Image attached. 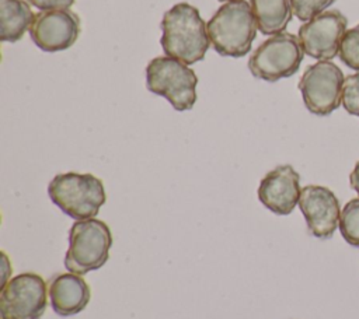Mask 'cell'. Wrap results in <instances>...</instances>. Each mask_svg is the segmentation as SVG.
<instances>
[{
  "label": "cell",
  "mask_w": 359,
  "mask_h": 319,
  "mask_svg": "<svg viewBox=\"0 0 359 319\" xmlns=\"http://www.w3.org/2000/svg\"><path fill=\"white\" fill-rule=\"evenodd\" d=\"M161 48L170 57L194 64L202 60L210 41L199 10L189 3H178L164 13L161 20Z\"/></svg>",
  "instance_id": "6da1fadb"
},
{
  "label": "cell",
  "mask_w": 359,
  "mask_h": 319,
  "mask_svg": "<svg viewBox=\"0 0 359 319\" xmlns=\"http://www.w3.org/2000/svg\"><path fill=\"white\" fill-rule=\"evenodd\" d=\"M206 31L213 49L220 56H245L257 36V21L251 6L244 0L224 3L208 21Z\"/></svg>",
  "instance_id": "7a4b0ae2"
},
{
  "label": "cell",
  "mask_w": 359,
  "mask_h": 319,
  "mask_svg": "<svg viewBox=\"0 0 359 319\" xmlns=\"http://www.w3.org/2000/svg\"><path fill=\"white\" fill-rule=\"evenodd\" d=\"M48 194L76 221L94 218L107 200L102 180L93 173H57L48 185Z\"/></svg>",
  "instance_id": "3957f363"
},
{
  "label": "cell",
  "mask_w": 359,
  "mask_h": 319,
  "mask_svg": "<svg viewBox=\"0 0 359 319\" xmlns=\"http://www.w3.org/2000/svg\"><path fill=\"white\" fill-rule=\"evenodd\" d=\"M112 246L109 227L97 218L79 220L69 231L65 267L74 274H86L102 267Z\"/></svg>",
  "instance_id": "277c9868"
},
{
  "label": "cell",
  "mask_w": 359,
  "mask_h": 319,
  "mask_svg": "<svg viewBox=\"0 0 359 319\" xmlns=\"http://www.w3.org/2000/svg\"><path fill=\"white\" fill-rule=\"evenodd\" d=\"M198 77L184 62L170 56H158L146 67V87L164 97L175 111H189L196 102Z\"/></svg>",
  "instance_id": "5b68a950"
},
{
  "label": "cell",
  "mask_w": 359,
  "mask_h": 319,
  "mask_svg": "<svg viewBox=\"0 0 359 319\" xmlns=\"http://www.w3.org/2000/svg\"><path fill=\"white\" fill-rule=\"evenodd\" d=\"M303 49L297 36L280 32L264 41L250 56L248 70L255 78L269 83L292 77L303 60Z\"/></svg>",
  "instance_id": "8992f818"
},
{
  "label": "cell",
  "mask_w": 359,
  "mask_h": 319,
  "mask_svg": "<svg viewBox=\"0 0 359 319\" xmlns=\"http://www.w3.org/2000/svg\"><path fill=\"white\" fill-rule=\"evenodd\" d=\"M345 77L332 62L320 60L310 64L299 81L306 108L318 116H327L342 102Z\"/></svg>",
  "instance_id": "52a82bcc"
},
{
  "label": "cell",
  "mask_w": 359,
  "mask_h": 319,
  "mask_svg": "<svg viewBox=\"0 0 359 319\" xmlns=\"http://www.w3.org/2000/svg\"><path fill=\"white\" fill-rule=\"evenodd\" d=\"M48 306L45 280L36 273L10 278L0 292L1 319H39Z\"/></svg>",
  "instance_id": "ba28073f"
},
{
  "label": "cell",
  "mask_w": 359,
  "mask_h": 319,
  "mask_svg": "<svg viewBox=\"0 0 359 319\" xmlns=\"http://www.w3.org/2000/svg\"><path fill=\"white\" fill-rule=\"evenodd\" d=\"M348 20L338 10H327L299 28L302 49L318 60L334 59L339 53V43L346 32Z\"/></svg>",
  "instance_id": "9c48e42d"
},
{
  "label": "cell",
  "mask_w": 359,
  "mask_h": 319,
  "mask_svg": "<svg viewBox=\"0 0 359 319\" xmlns=\"http://www.w3.org/2000/svg\"><path fill=\"white\" fill-rule=\"evenodd\" d=\"M80 35V18L69 8L46 10L35 14L29 36L43 52L66 50Z\"/></svg>",
  "instance_id": "30bf717a"
},
{
  "label": "cell",
  "mask_w": 359,
  "mask_h": 319,
  "mask_svg": "<svg viewBox=\"0 0 359 319\" xmlns=\"http://www.w3.org/2000/svg\"><path fill=\"white\" fill-rule=\"evenodd\" d=\"M299 208L306 218L311 235L330 239L339 225L341 208L334 192L325 186L307 185L302 189Z\"/></svg>",
  "instance_id": "8fae6325"
},
{
  "label": "cell",
  "mask_w": 359,
  "mask_h": 319,
  "mask_svg": "<svg viewBox=\"0 0 359 319\" xmlns=\"http://www.w3.org/2000/svg\"><path fill=\"white\" fill-rule=\"evenodd\" d=\"M300 176L292 165H279L269 171L258 185L259 201L278 215L293 211L300 199Z\"/></svg>",
  "instance_id": "7c38bea8"
},
{
  "label": "cell",
  "mask_w": 359,
  "mask_h": 319,
  "mask_svg": "<svg viewBox=\"0 0 359 319\" xmlns=\"http://www.w3.org/2000/svg\"><path fill=\"white\" fill-rule=\"evenodd\" d=\"M49 298L57 315L72 316L87 306L91 298V290L80 274L62 273L52 278L49 284Z\"/></svg>",
  "instance_id": "4fadbf2b"
},
{
  "label": "cell",
  "mask_w": 359,
  "mask_h": 319,
  "mask_svg": "<svg viewBox=\"0 0 359 319\" xmlns=\"http://www.w3.org/2000/svg\"><path fill=\"white\" fill-rule=\"evenodd\" d=\"M35 20L25 0H0V41L15 43L31 28Z\"/></svg>",
  "instance_id": "5bb4252c"
},
{
  "label": "cell",
  "mask_w": 359,
  "mask_h": 319,
  "mask_svg": "<svg viewBox=\"0 0 359 319\" xmlns=\"http://www.w3.org/2000/svg\"><path fill=\"white\" fill-rule=\"evenodd\" d=\"M257 28L264 35H276L286 29L292 20L290 0H250Z\"/></svg>",
  "instance_id": "9a60e30c"
},
{
  "label": "cell",
  "mask_w": 359,
  "mask_h": 319,
  "mask_svg": "<svg viewBox=\"0 0 359 319\" xmlns=\"http://www.w3.org/2000/svg\"><path fill=\"white\" fill-rule=\"evenodd\" d=\"M339 231L349 245L359 248V197L344 206L339 217Z\"/></svg>",
  "instance_id": "2e32d148"
},
{
  "label": "cell",
  "mask_w": 359,
  "mask_h": 319,
  "mask_svg": "<svg viewBox=\"0 0 359 319\" xmlns=\"http://www.w3.org/2000/svg\"><path fill=\"white\" fill-rule=\"evenodd\" d=\"M338 55L345 66L359 71V24L344 34Z\"/></svg>",
  "instance_id": "e0dca14e"
},
{
  "label": "cell",
  "mask_w": 359,
  "mask_h": 319,
  "mask_svg": "<svg viewBox=\"0 0 359 319\" xmlns=\"http://www.w3.org/2000/svg\"><path fill=\"white\" fill-rule=\"evenodd\" d=\"M335 0H290L292 11L300 21H310L324 13Z\"/></svg>",
  "instance_id": "ac0fdd59"
},
{
  "label": "cell",
  "mask_w": 359,
  "mask_h": 319,
  "mask_svg": "<svg viewBox=\"0 0 359 319\" xmlns=\"http://www.w3.org/2000/svg\"><path fill=\"white\" fill-rule=\"evenodd\" d=\"M342 106L351 115L359 116V73L349 74L344 81Z\"/></svg>",
  "instance_id": "d6986e66"
},
{
  "label": "cell",
  "mask_w": 359,
  "mask_h": 319,
  "mask_svg": "<svg viewBox=\"0 0 359 319\" xmlns=\"http://www.w3.org/2000/svg\"><path fill=\"white\" fill-rule=\"evenodd\" d=\"M25 1L32 4L36 8L42 10V11L70 8L74 3V0H25Z\"/></svg>",
  "instance_id": "ffe728a7"
},
{
  "label": "cell",
  "mask_w": 359,
  "mask_h": 319,
  "mask_svg": "<svg viewBox=\"0 0 359 319\" xmlns=\"http://www.w3.org/2000/svg\"><path fill=\"white\" fill-rule=\"evenodd\" d=\"M349 182H351V187L359 194V162H356L353 171L351 172Z\"/></svg>",
  "instance_id": "44dd1931"
},
{
  "label": "cell",
  "mask_w": 359,
  "mask_h": 319,
  "mask_svg": "<svg viewBox=\"0 0 359 319\" xmlns=\"http://www.w3.org/2000/svg\"><path fill=\"white\" fill-rule=\"evenodd\" d=\"M1 257H3V263H1V267H3V277H1V287H4L6 284H7V278H8V276L11 274V271H13V269L11 267H8V269H6L7 266H8V257H7V255L3 252L1 253Z\"/></svg>",
  "instance_id": "7402d4cb"
},
{
  "label": "cell",
  "mask_w": 359,
  "mask_h": 319,
  "mask_svg": "<svg viewBox=\"0 0 359 319\" xmlns=\"http://www.w3.org/2000/svg\"><path fill=\"white\" fill-rule=\"evenodd\" d=\"M217 1H240V0H217Z\"/></svg>",
  "instance_id": "603a6c76"
}]
</instances>
